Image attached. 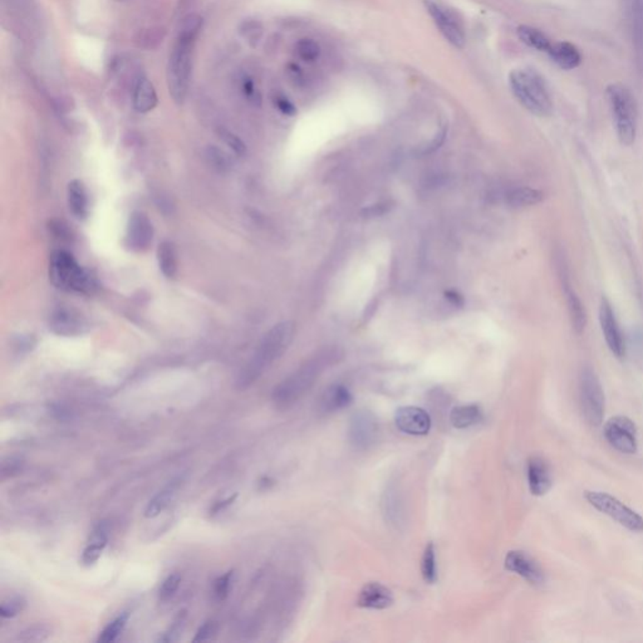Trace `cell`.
I'll return each instance as SVG.
<instances>
[{"mask_svg": "<svg viewBox=\"0 0 643 643\" xmlns=\"http://www.w3.org/2000/svg\"><path fill=\"white\" fill-rule=\"evenodd\" d=\"M342 353L338 348H323L317 352L297 371L283 379L273 391V402L279 410H288L312 388L320 375L338 363Z\"/></svg>", "mask_w": 643, "mask_h": 643, "instance_id": "obj_1", "label": "cell"}, {"mask_svg": "<svg viewBox=\"0 0 643 643\" xmlns=\"http://www.w3.org/2000/svg\"><path fill=\"white\" fill-rule=\"evenodd\" d=\"M201 27V19L190 15L184 22L182 29L173 44L167 62L166 80L170 96L175 103L182 105L186 98L191 76V57L196 34Z\"/></svg>", "mask_w": 643, "mask_h": 643, "instance_id": "obj_2", "label": "cell"}, {"mask_svg": "<svg viewBox=\"0 0 643 643\" xmlns=\"http://www.w3.org/2000/svg\"><path fill=\"white\" fill-rule=\"evenodd\" d=\"M295 333V325L291 320L282 322L274 325L260 341L252 359L248 361L244 368L240 371L237 387L239 390H246L258 381L268 368L280 359L288 347L292 343Z\"/></svg>", "mask_w": 643, "mask_h": 643, "instance_id": "obj_3", "label": "cell"}, {"mask_svg": "<svg viewBox=\"0 0 643 643\" xmlns=\"http://www.w3.org/2000/svg\"><path fill=\"white\" fill-rule=\"evenodd\" d=\"M511 91L529 112L548 117L553 112V101L543 78L531 69H515L509 76Z\"/></svg>", "mask_w": 643, "mask_h": 643, "instance_id": "obj_4", "label": "cell"}, {"mask_svg": "<svg viewBox=\"0 0 643 643\" xmlns=\"http://www.w3.org/2000/svg\"><path fill=\"white\" fill-rule=\"evenodd\" d=\"M49 278L57 288L66 292L91 294L94 289L92 275L78 264L67 250H54L49 259Z\"/></svg>", "mask_w": 643, "mask_h": 643, "instance_id": "obj_5", "label": "cell"}, {"mask_svg": "<svg viewBox=\"0 0 643 643\" xmlns=\"http://www.w3.org/2000/svg\"><path fill=\"white\" fill-rule=\"evenodd\" d=\"M617 136L624 146L635 144L637 136V105L633 94L622 83H612L606 91Z\"/></svg>", "mask_w": 643, "mask_h": 643, "instance_id": "obj_6", "label": "cell"}, {"mask_svg": "<svg viewBox=\"0 0 643 643\" xmlns=\"http://www.w3.org/2000/svg\"><path fill=\"white\" fill-rule=\"evenodd\" d=\"M579 400L584 418L592 426H599L604 416V392L594 371L585 367L579 377Z\"/></svg>", "mask_w": 643, "mask_h": 643, "instance_id": "obj_7", "label": "cell"}, {"mask_svg": "<svg viewBox=\"0 0 643 643\" xmlns=\"http://www.w3.org/2000/svg\"><path fill=\"white\" fill-rule=\"evenodd\" d=\"M584 497L593 508L612 517L624 528L632 531H643V517L617 497L602 491H585Z\"/></svg>", "mask_w": 643, "mask_h": 643, "instance_id": "obj_8", "label": "cell"}, {"mask_svg": "<svg viewBox=\"0 0 643 643\" xmlns=\"http://www.w3.org/2000/svg\"><path fill=\"white\" fill-rule=\"evenodd\" d=\"M379 424L371 411L359 410L352 415L348 425V441L353 449L359 451L368 450L376 444Z\"/></svg>", "mask_w": 643, "mask_h": 643, "instance_id": "obj_9", "label": "cell"}, {"mask_svg": "<svg viewBox=\"0 0 643 643\" xmlns=\"http://www.w3.org/2000/svg\"><path fill=\"white\" fill-rule=\"evenodd\" d=\"M604 438L619 452L635 454L637 451L636 425L626 416H616L608 420L604 426Z\"/></svg>", "mask_w": 643, "mask_h": 643, "instance_id": "obj_10", "label": "cell"}, {"mask_svg": "<svg viewBox=\"0 0 643 643\" xmlns=\"http://www.w3.org/2000/svg\"><path fill=\"white\" fill-rule=\"evenodd\" d=\"M426 8L446 40L458 49L464 48L465 43H466L464 29L461 27L455 13H452L447 8L431 0L426 1Z\"/></svg>", "mask_w": 643, "mask_h": 643, "instance_id": "obj_11", "label": "cell"}, {"mask_svg": "<svg viewBox=\"0 0 643 643\" xmlns=\"http://www.w3.org/2000/svg\"><path fill=\"white\" fill-rule=\"evenodd\" d=\"M382 514L387 523L395 529H402L407 519V508L404 490L397 481H390L381 500Z\"/></svg>", "mask_w": 643, "mask_h": 643, "instance_id": "obj_12", "label": "cell"}, {"mask_svg": "<svg viewBox=\"0 0 643 643\" xmlns=\"http://www.w3.org/2000/svg\"><path fill=\"white\" fill-rule=\"evenodd\" d=\"M153 240V223L145 212H133L127 224L125 246L131 252H144L151 246Z\"/></svg>", "mask_w": 643, "mask_h": 643, "instance_id": "obj_13", "label": "cell"}, {"mask_svg": "<svg viewBox=\"0 0 643 643\" xmlns=\"http://www.w3.org/2000/svg\"><path fill=\"white\" fill-rule=\"evenodd\" d=\"M599 320L602 325L604 339L608 345L610 351L616 356L617 359H624L626 354V343H624V334L619 329V325L616 318L615 311L610 302L606 298L601 300L599 307Z\"/></svg>", "mask_w": 643, "mask_h": 643, "instance_id": "obj_14", "label": "cell"}, {"mask_svg": "<svg viewBox=\"0 0 643 643\" xmlns=\"http://www.w3.org/2000/svg\"><path fill=\"white\" fill-rule=\"evenodd\" d=\"M505 568L533 585H542L545 581L543 568L526 551H509L505 557Z\"/></svg>", "mask_w": 643, "mask_h": 643, "instance_id": "obj_15", "label": "cell"}, {"mask_svg": "<svg viewBox=\"0 0 643 643\" xmlns=\"http://www.w3.org/2000/svg\"><path fill=\"white\" fill-rule=\"evenodd\" d=\"M395 422L400 431L412 436H424L431 429L430 415L416 406L400 407L395 415Z\"/></svg>", "mask_w": 643, "mask_h": 643, "instance_id": "obj_16", "label": "cell"}, {"mask_svg": "<svg viewBox=\"0 0 643 643\" xmlns=\"http://www.w3.org/2000/svg\"><path fill=\"white\" fill-rule=\"evenodd\" d=\"M529 490L535 497H543L553 485L551 466L540 456H531L526 465Z\"/></svg>", "mask_w": 643, "mask_h": 643, "instance_id": "obj_17", "label": "cell"}, {"mask_svg": "<svg viewBox=\"0 0 643 643\" xmlns=\"http://www.w3.org/2000/svg\"><path fill=\"white\" fill-rule=\"evenodd\" d=\"M51 329L60 336H77L88 329L86 319L69 309H58L51 318Z\"/></svg>", "mask_w": 643, "mask_h": 643, "instance_id": "obj_18", "label": "cell"}, {"mask_svg": "<svg viewBox=\"0 0 643 643\" xmlns=\"http://www.w3.org/2000/svg\"><path fill=\"white\" fill-rule=\"evenodd\" d=\"M393 603V594L386 585L376 582L366 584L359 592L357 604L368 610H386Z\"/></svg>", "mask_w": 643, "mask_h": 643, "instance_id": "obj_19", "label": "cell"}, {"mask_svg": "<svg viewBox=\"0 0 643 643\" xmlns=\"http://www.w3.org/2000/svg\"><path fill=\"white\" fill-rule=\"evenodd\" d=\"M353 401L351 391L343 385H333L328 387L318 400V411L322 415H331L342 411Z\"/></svg>", "mask_w": 643, "mask_h": 643, "instance_id": "obj_20", "label": "cell"}, {"mask_svg": "<svg viewBox=\"0 0 643 643\" xmlns=\"http://www.w3.org/2000/svg\"><path fill=\"white\" fill-rule=\"evenodd\" d=\"M184 481H185V477H184V475H179V477L173 478V480H170V481H169V483H167V484H166L150 501H148L146 509H145V513H144L145 517H147V519H153V517H159L160 514L165 511L169 505L171 504L173 497L178 495L180 488L182 486Z\"/></svg>", "mask_w": 643, "mask_h": 643, "instance_id": "obj_21", "label": "cell"}, {"mask_svg": "<svg viewBox=\"0 0 643 643\" xmlns=\"http://www.w3.org/2000/svg\"><path fill=\"white\" fill-rule=\"evenodd\" d=\"M107 543H108V525L105 522H101L94 526L86 548L82 553L83 565L91 567L93 564L97 563L106 548Z\"/></svg>", "mask_w": 643, "mask_h": 643, "instance_id": "obj_22", "label": "cell"}, {"mask_svg": "<svg viewBox=\"0 0 643 643\" xmlns=\"http://www.w3.org/2000/svg\"><path fill=\"white\" fill-rule=\"evenodd\" d=\"M547 53L558 67L565 71L577 68L582 62V55L577 46H573L569 42L551 43Z\"/></svg>", "mask_w": 643, "mask_h": 643, "instance_id": "obj_23", "label": "cell"}, {"mask_svg": "<svg viewBox=\"0 0 643 643\" xmlns=\"http://www.w3.org/2000/svg\"><path fill=\"white\" fill-rule=\"evenodd\" d=\"M69 210L77 219H86L89 212V200L85 184L80 180H72L67 187Z\"/></svg>", "mask_w": 643, "mask_h": 643, "instance_id": "obj_24", "label": "cell"}, {"mask_svg": "<svg viewBox=\"0 0 643 643\" xmlns=\"http://www.w3.org/2000/svg\"><path fill=\"white\" fill-rule=\"evenodd\" d=\"M157 106V94L155 87L146 77H141L136 82L133 91V107L139 113L153 111Z\"/></svg>", "mask_w": 643, "mask_h": 643, "instance_id": "obj_25", "label": "cell"}, {"mask_svg": "<svg viewBox=\"0 0 643 643\" xmlns=\"http://www.w3.org/2000/svg\"><path fill=\"white\" fill-rule=\"evenodd\" d=\"M484 418V412L478 404H463L454 407L450 412V422L455 429L464 430L479 424Z\"/></svg>", "mask_w": 643, "mask_h": 643, "instance_id": "obj_26", "label": "cell"}, {"mask_svg": "<svg viewBox=\"0 0 643 643\" xmlns=\"http://www.w3.org/2000/svg\"><path fill=\"white\" fill-rule=\"evenodd\" d=\"M544 199V194L533 187L523 186V187H515L511 189L505 196L506 204L514 207V209H522V207H528V206H534L542 203Z\"/></svg>", "mask_w": 643, "mask_h": 643, "instance_id": "obj_27", "label": "cell"}, {"mask_svg": "<svg viewBox=\"0 0 643 643\" xmlns=\"http://www.w3.org/2000/svg\"><path fill=\"white\" fill-rule=\"evenodd\" d=\"M565 286V297H567V305H568V312H569L570 322L573 325V329L577 334H582L584 328L587 325V313L584 309V305L581 299L574 292L569 285L564 284Z\"/></svg>", "mask_w": 643, "mask_h": 643, "instance_id": "obj_28", "label": "cell"}, {"mask_svg": "<svg viewBox=\"0 0 643 643\" xmlns=\"http://www.w3.org/2000/svg\"><path fill=\"white\" fill-rule=\"evenodd\" d=\"M157 262H159L160 271L166 278L173 279L178 274L179 260H178V250L176 246L171 241H162L157 248Z\"/></svg>", "mask_w": 643, "mask_h": 643, "instance_id": "obj_29", "label": "cell"}, {"mask_svg": "<svg viewBox=\"0 0 643 643\" xmlns=\"http://www.w3.org/2000/svg\"><path fill=\"white\" fill-rule=\"evenodd\" d=\"M517 37L524 44L534 48L539 52H548L551 44V40L543 32L529 26H520L517 28Z\"/></svg>", "mask_w": 643, "mask_h": 643, "instance_id": "obj_30", "label": "cell"}, {"mask_svg": "<svg viewBox=\"0 0 643 643\" xmlns=\"http://www.w3.org/2000/svg\"><path fill=\"white\" fill-rule=\"evenodd\" d=\"M421 573L426 583L434 584L438 581V563H436V551L435 545L429 543L425 548L424 556L421 560Z\"/></svg>", "mask_w": 643, "mask_h": 643, "instance_id": "obj_31", "label": "cell"}, {"mask_svg": "<svg viewBox=\"0 0 643 643\" xmlns=\"http://www.w3.org/2000/svg\"><path fill=\"white\" fill-rule=\"evenodd\" d=\"M52 636V627L46 624H35L20 631L15 638L17 642H44Z\"/></svg>", "mask_w": 643, "mask_h": 643, "instance_id": "obj_32", "label": "cell"}, {"mask_svg": "<svg viewBox=\"0 0 643 643\" xmlns=\"http://www.w3.org/2000/svg\"><path fill=\"white\" fill-rule=\"evenodd\" d=\"M127 621H128V613H122L120 616L116 617L112 622L107 624L103 631L101 632L97 642L111 643L116 641L117 637L120 636L125 630Z\"/></svg>", "mask_w": 643, "mask_h": 643, "instance_id": "obj_33", "label": "cell"}, {"mask_svg": "<svg viewBox=\"0 0 643 643\" xmlns=\"http://www.w3.org/2000/svg\"><path fill=\"white\" fill-rule=\"evenodd\" d=\"M295 49H297L299 58L305 62H314L318 60L319 54H320L318 43L309 38L299 40Z\"/></svg>", "mask_w": 643, "mask_h": 643, "instance_id": "obj_34", "label": "cell"}, {"mask_svg": "<svg viewBox=\"0 0 643 643\" xmlns=\"http://www.w3.org/2000/svg\"><path fill=\"white\" fill-rule=\"evenodd\" d=\"M27 601L20 596L9 598L0 606V616L3 618H13L18 616L26 608Z\"/></svg>", "mask_w": 643, "mask_h": 643, "instance_id": "obj_35", "label": "cell"}, {"mask_svg": "<svg viewBox=\"0 0 643 643\" xmlns=\"http://www.w3.org/2000/svg\"><path fill=\"white\" fill-rule=\"evenodd\" d=\"M232 578H234V572L230 570L224 576H220L219 578L215 579L212 593H214V597L218 601H224L229 596L232 587Z\"/></svg>", "mask_w": 643, "mask_h": 643, "instance_id": "obj_36", "label": "cell"}, {"mask_svg": "<svg viewBox=\"0 0 643 643\" xmlns=\"http://www.w3.org/2000/svg\"><path fill=\"white\" fill-rule=\"evenodd\" d=\"M185 612H180L178 618L173 621V626H171L169 630L166 631L165 633L162 635V637H160L159 642L170 643L179 641V638L181 637V635H182L184 628H185Z\"/></svg>", "mask_w": 643, "mask_h": 643, "instance_id": "obj_37", "label": "cell"}, {"mask_svg": "<svg viewBox=\"0 0 643 643\" xmlns=\"http://www.w3.org/2000/svg\"><path fill=\"white\" fill-rule=\"evenodd\" d=\"M181 584V576L178 573L170 574L161 584L159 590V597L161 601H169L175 596Z\"/></svg>", "mask_w": 643, "mask_h": 643, "instance_id": "obj_38", "label": "cell"}, {"mask_svg": "<svg viewBox=\"0 0 643 643\" xmlns=\"http://www.w3.org/2000/svg\"><path fill=\"white\" fill-rule=\"evenodd\" d=\"M24 460L19 456H9L1 463V479L13 478L24 468Z\"/></svg>", "mask_w": 643, "mask_h": 643, "instance_id": "obj_39", "label": "cell"}, {"mask_svg": "<svg viewBox=\"0 0 643 643\" xmlns=\"http://www.w3.org/2000/svg\"><path fill=\"white\" fill-rule=\"evenodd\" d=\"M219 632V624L216 621H206L205 624H201L196 635L194 637V642H205V641H212L214 640Z\"/></svg>", "mask_w": 643, "mask_h": 643, "instance_id": "obj_40", "label": "cell"}, {"mask_svg": "<svg viewBox=\"0 0 643 643\" xmlns=\"http://www.w3.org/2000/svg\"><path fill=\"white\" fill-rule=\"evenodd\" d=\"M220 139H223L225 142L228 146L232 148L234 153L239 156H243L244 153H246V144L241 141V139L235 135V133L230 132L228 130H220L219 131Z\"/></svg>", "mask_w": 643, "mask_h": 643, "instance_id": "obj_41", "label": "cell"}, {"mask_svg": "<svg viewBox=\"0 0 643 643\" xmlns=\"http://www.w3.org/2000/svg\"><path fill=\"white\" fill-rule=\"evenodd\" d=\"M392 209L391 203L386 201V203H378V204H375V205L367 206L363 210H362V215L365 218H376V216H382L385 215L387 212H390Z\"/></svg>", "mask_w": 643, "mask_h": 643, "instance_id": "obj_42", "label": "cell"}, {"mask_svg": "<svg viewBox=\"0 0 643 643\" xmlns=\"http://www.w3.org/2000/svg\"><path fill=\"white\" fill-rule=\"evenodd\" d=\"M275 105L278 107L279 111L284 113L286 116H293V114L297 113V108L294 107L292 102L288 98H285V97H282V96H279L275 98Z\"/></svg>", "mask_w": 643, "mask_h": 643, "instance_id": "obj_43", "label": "cell"}, {"mask_svg": "<svg viewBox=\"0 0 643 643\" xmlns=\"http://www.w3.org/2000/svg\"><path fill=\"white\" fill-rule=\"evenodd\" d=\"M445 299L450 303L454 308H463L465 305V299L460 293L456 291H446L445 292Z\"/></svg>", "mask_w": 643, "mask_h": 643, "instance_id": "obj_44", "label": "cell"}, {"mask_svg": "<svg viewBox=\"0 0 643 643\" xmlns=\"http://www.w3.org/2000/svg\"><path fill=\"white\" fill-rule=\"evenodd\" d=\"M235 499H237V494H234L232 497H226V499L221 500V501L215 503L214 506H212V509H210V514H212V515H216V514H219L220 511H223L224 509H226L228 506H230V505L234 503V500H235Z\"/></svg>", "mask_w": 643, "mask_h": 643, "instance_id": "obj_45", "label": "cell"}, {"mask_svg": "<svg viewBox=\"0 0 643 643\" xmlns=\"http://www.w3.org/2000/svg\"><path fill=\"white\" fill-rule=\"evenodd\" d=\"M445 136H446V130H443L441 133H438V136H436V139H434L431 144H430L429 146L426 147V150H425L424 153H434L435 150H438V147L443 145Z\"/></svg>", "mask_w": 643, "mask_h": 643, "instance_id": "obj_46", "label": "cell"}, {"mask_svg": "<svg viewBox=\"0 0 643 643\" xmlns=\"http://www.w3.org/2000/svg\"><path fill=\"white\" fill-rule=\"evenodd\" d=\"M244 92H246L248 97H252V98L254 97V94H255V88H254V85H252V82H250V80H248V82L244 83Z\"/></svg>", "mask_w": 643, "mask_h": 643, "instance_id": "obj_47", "label": "cell"}]
</instances>
